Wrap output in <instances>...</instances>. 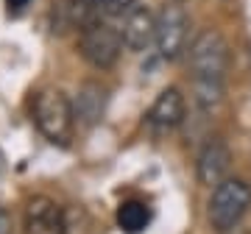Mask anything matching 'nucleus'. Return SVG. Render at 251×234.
Instances as JSON below:
<instances>
[{
    "mask_svg": "<svg viewBox=\"0 0 251 234\" xmlns=\"http://www.w3.org/2000/svg\"><path fill=\"white\" fill-rule=\"evenodd\" d=\"M190 70H193L198 106H218L224 98V81L229 70V45L215 28H204L190 42Z\"/></svg>",
    "mask_w": 251,
    "mask_h": 234,
    "instance_id": "nucleus-1",
    "label": "nucleus"
},
{
    "mask_svg": "<svg viewBox=\"0 0 251 234\" xmlns=\"http://www.w3.org/2000/svg\"><path fill=\"white\" fill-rule=\"evenodd\" d=\"M34 123L48 142L67 145L75 126L73 100L62 90H42L34 100Z\"/></svg>",
    "mask_w": 251,
    "mask_h": 234,
    "instance_id": "nucleus-2",
    "label": "nucleus"
},
{
    "mask_svg": "<svg viewBox=\"0 0 251 234\" xmlns=\"http://www.w3.org/2000/svg\"><path fill=\"white\" fill-rule=\"evenodd\" d=\"M251 207V184L243 179H224L212 189V198H209V226L218 234H229L232 229L240 226V220L246 217Z\"/></svg>",
    "mask_w": 251,
    "mask_h": 234,
    "instance_id": "nucleus-3",
    "label": "nucleus"
},
{
    "mask_svg": "<svg viewBox=\"0 0 251 234\" xmlns=\"http://www.w3.org/2000/svg\"><path fill=\"white\" fill-rule=\"evenodd\" d=\"M78 50L92 67L109 70L120 59V50H123V34L115 25V20H95V23L81 25Z\"/></svg>",
    "mask_w": 251,
    "mask_h": 234,
    "instance_id": "nucleus-4",
    "label": "nucleus"
},
{
    "mask_svg": "<svg viewBox=\"0 0 251 234\" xmlns=\"http://www.w3.org/2000/svg\"><path fill=\"white\" fill-rule=\"evenodd\" d=\"M190 39V20L187 11L181 9L179 3H168L162 6V11L156 14V50L165 62H176L184 50H187Z\"/></svg>",
    "mask_w": 251,
    "mask_h": 234,
    "instance_id": "nucleus-5",
    "label": "nucleus"
},
{
    "mask_svg": "<svg viewBox=\"0 0 251 234\" xmlns=\"http://www.w3.org/2000/svg\"><path fill=\"white\" fill-rule=\"evenodd\" d=\"M120 34H123V47H128L131 53H140L153 42L156 36V17L151 14L148 6H128L123 14V25H120Z\"/></svg>",
    "mask_w": 251,
    "mask_h": 234,
    "instance_id": "nucleus-6",
    "label": "nucleus"
},
{
    "mask_svg": "<svg viewBox=\"0 0 251 234\" xmlns=\"http://www.w3.org/2000/svg\"><path fill=\"white\" fill-rule=\"evenodd\" d=\"M184 95H181L176 87H168V90H162L156 95V100L151 103L148 109V128H151L153 134H165V131H173L176 126L184 123Z\"/></svg>",
    "mask_w": 251,
    "mask_h": 234,
    "instance_id": "nucleus-7",
    "label": "nucleus"
},
{
    "mask_svg": "<svg viewBox=\"0 0 251 234\" xmlns=\"http://www.w3.org/2000/svg\"><path fill=\"white\" fill-rule=\"evenodd\" d=\"M25 234H67L64 212L53 198L36 195L25 207Z\"/></svg>",
    "mask_w": 251,
    "mask_h": 234,
    "instance_id": "nucleus-8",
    "label": "nucleus"
},
{
    "mask_svg": "<svg viewBox=\"0 0 251 234\" xmlns=\"http://www.w3.org/2000/svg\"><path fill=\"white\" fill-rule=\"evenodd\" d=\"M229 162H232V156H229L226 142L209 140V142L201 148V153H198V164H196L198 181H201L204 187H218V184L226 179V173H229Z\"/></svg>",
    "mask_w": 251,
    "mask_h": 234,
    "instance_id": "nucleus-9",
    "label": "nucleus"
},
{
    "mask_svg": "<svg viewBox=\"0 0 251 234\" xmlns=\"http://www.w3.org/2000/svg\"><path fill=\"white\" fill-rule=\"evenodd\" d=\"M106 109V87L98 81H84L78 87V98L73 100V112L81 126H95Z\"/></svg>",
    "mask_w": 251,
    "mask_h": 234,
    "instance_id": "nucleus-10",
    "label": "nucleus"
},
{
    "mask_svg": "<svg viewBox=\"0 0 251 234\" xmlns=\"http://www.w3.org/2000/svg\"><path fill=\"white\" fill-rule=\"evenodd\" d=\"M115 220L126 234H140L145 226L151 223V209L145 207L143 201H123L117 207Z\"/></svg>",
    "mask_w": 251,
    "mask_h": 234,
    "instance_id": "nucleus-11",
    "label": "nucleus"
},
{
    "mask_svg": "<svg viewBox=\"0 0 251 234\" xmlns=\"http://www.w3.org/2000/svg\"><path fill=\"white\" fill-rule=\"evenodd\" d=\"M0 234H11V212L0 207Z\"/></svg>",
    "mask_w": 251,
    "mask_h": 234,
    "instance_id": "nucleus-12",
    "label": "nucleus"
},
{
    "mask_svg": "<svg viewBox=\"0 0 251 234\" xmlns=\"http://www.w3.org/2000/svg\"><path fill=\"white\" fill-rule=\"evenodd\" d=\"M6 3H9V9H11V11H23L28 3H31V0H6Z\"/></svg>",
    "mask_w": 251,
    "mask_h": 234,
    "instance_id": "nucleus-13",
    "label": "nucleus"
}]
</instances>
